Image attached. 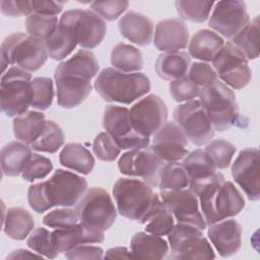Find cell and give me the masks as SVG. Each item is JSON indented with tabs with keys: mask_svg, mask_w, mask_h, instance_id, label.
<instances>
[{
	"mask_svg": "<svg viewBox=\"0 0 260 260\" xmlns=\"http://www.w3.org/2000/svg\"><path fill=\"white\" fill-rule=\"evenodd\" d=\"M99 68L94 54L88 50H79L61 62L55 70L58 105L72 109L83 103L91 92L90 81Z\"/></svg>",
	"mask_w": 260,
	"mask_h": 260,
	"instance_id": "6da1fadb",
	"label": "cell"
},
{
	"mask_svg": "<svg viewBox=\"0 0 260 260\" xmlns=\"http://www.w3.org/2000/svg\"><path fill=\"white\" fill-rule=\"evenodd\" d=\"M86 189L87 182L83 177L58 169L47 181L29 186L27 201L36 212L43 213L54 206L75 205Z\"/></svg>",
	"mask_w": 260,
	"mask_h": 260,
	"instance_id": "7a4b0ae2",
	"label": "cell"
},
{
	"mask_svg": "<svg viewBox=\"0 0 260 260\" xmlns=\"http://www.w3.org/2000/svg\"><path fill=\"white\" fill-rule=\"evenodd\" d=\"M150 87V80L145 74L126 73L115 68L103 69L94 81V88L104 101L125 105L145 95Z\"/></svg>",
	"mask_w": 260,
	"mask_h": 260,
	"instance_id": "3957f363",
	"label": "cell"
},
{
	"mask_svg": "<svg viewBox=\"0 0 260 260\" xmlns=\"http://www.w3.org/2000/svg\"><path fill=\"white\" fill-rule=\"evenodd\" d=\"M199 98L214 130L225 131L240 123L236 95L222 81L216 80L201 88Z\"/></svg>",
	"mask_w": 260,
	"mask_h": 260,
	"instance_id": "277c9868",
	"label": "cell"
},
{
	"mask_svg": "<svg viewBox=\"0 0 260 260\" xmlns=\"http://www.w3.org/2000/svg\"><path fill=\"white\" fill-rule=\"evenodd\" d=\"M48 57L44 41L20 31L9 35L1 44L3 70L7 65H16L23 70L34 72L45 64Z\"/></svg>",
	"mask_w": 260,
	"mask_h": 260,
	"instance_id": "5b68a950",
	"label": "cell"
},
{
	"mask_svg": "<svg viewBox=\"0 0 260 260\" xmlns=\"http://www.w3.org/2000/svg\"><path fill=\"white\" fill-rule=\"evenodd\" d=\"M79 221L95 232L109 230L115 222L117 210L110 194L100 187H91L84 192L74 208Z\"/></svg>",
	"mask_w": 260,
	"mask_h": 260,
	"instance_id": "8992f818",
	"label": "cell"
},
{
	"mask_svg": "<svg viewBox=\"0 0 260 260\" xmlns=\"http://www.w3.org/2000/svg\"><path fill=\"white\" fill-rule=\"evenodd\" d=\"M154 194L150 185L134 178H120L113 187L118 212L138 222L150 207Z\"/></svg>",
	"mask_w": 260,
	"mask_h": 260,
	"instance_id": "52a82bcc",
	"label": "cell"
},
{
	"mask_svg": "<svg viewBox=\"0 0 260 260\" xmlns=\"http://www.w3.org/2000/svg\"><path fill=\"white\" fill-rule=\"evenodd\" d=\"M31 75L17 66L4 72L1 83V108L8 117H17L31 106L34 89Z\"/></svg>",
	"mask_w": 260,
	"mask_h": 260,
	"instance_id": "ba28073f",
	"label": "cell"
},
{
	"mask_svg": "<svg viewBox=\"0 0 260 260\" xmlns=\"http://www.w3.org/2000/svg\"><path fill=\"white\" fill-rule=\"evenodd\" d=\"M199 228L178 222L168 235L170 259H214V251Z\"/></svg>",
	"mask_w": 260,
	"mask_h": 260,
	"instance_id": "9c48e42d",
	"label": "cell"
},
{
	"mask_svg": "<svg viewBox=\"0 0 260 260\" xmlns=\"http://www.w3.org/2000/svg\"><path fill=\"white\" fill-rule=\"evenodd\" d=\"M103 127L121 149L146 148L150 138L138 134L130 120L129 109L122 106L109 105L105 108Z\"/></svg>",
	"mask_w": 260,
	"mask_h": 260,
	"instance_id": "30bf717a",
	"label": "cell"
},
{
	"mask_svg": "<svg viewBox=\"0 0 260 260\" xmlns=\"http://www.w3.org/2000/svg\"><path fill=\"white\" fill-rule=\"evenodd\" d=\"M211 62L217 76L229 87L242 89L250 83L252 73L248 60L231 42L223 44Z\"/></svg>",
	"mask_w": 260,
	"mask_h": 260,
	"instance_id": "8fae6325",
	"label": "cell"
},
{
	"mask_svg": "<svg viewBox=\"0 0 260 260\" xmlns=\"http://www.w3.org/2000/svg\"><path fill=\"white\" fill-rule=\"evenodd\" d=\"M173 116L175 123L194 144L200 146L213 138L214 129L199 100H192L177 106Z\"/></svg>",
	"mask_w": 260,
	"mask_h": 260,
	"instance_id": "7c38bea8",
	"label": "cell"
},
{
	"mask_svg": "<svg viewBox=\"0 0 260 260\" xmlns=\"http://www.w3.org/2000/svg\"><path fill=\"white\" fill-rule=\"evenodd\" d=\"M165 164L149 148H134L122 154L118 161V168L122 174L141 178L151 187H156Z\"/></svg>",
	"mask_w": 260,
	"mask_h": 260,
	"instance_id": "4fadbf2b",
	"label": "cell"
},
{
	"mask_svg": "<svg viewBox=\"0 0 260 260\" xmlns=\"http://www.w3.org/2000/svg\"><path fill=\"white\" fill-rule=\"evenodd\" d=\"M61 18L71 25L77 44L83 49H93L98 47L106 36V20L92 10H67L62 14Z\"/></svg>",
	"mask_w": 260,
	"mask_h": 260,
	"instance_id": "5bb4252c",
	"label": "cell"
},
{
	"mask_svg": "<svg viewBox=\"0 0 260 260\" xmlns=\"http://www.w3.org/2000/svg\"><path fill=\"white\" fill-rule=\"evenodd\" d=\"M131 124L134 130L144 136L154 135L167 122L168 108L156 94H148L140 99L129 110Z\"/></svg>",
	"mask_w": 260,
	"mask_h": 260,
	"instance_id": "9a60e30c",
	"label": "cell"
},
{
	"mask_svg": "<svg viewBox=\"0 0 260 260\" xmlns=\"http://www.w3.org/2000/svg\"><path fill=\"white\" fill-rule=\"evenodd\" d=\"M159 196L175 219L204 231L207 226L197 196L190 189L160 190Z\"/></svg>",
	"mask_w": 260,
	"mask_h": 260,
	"instance_id": "2e32d148",
	"label": "cell"
},
{
	"mask_svg": "<svg viewBox=\"0 0 260 260\" xmlns=\"http://www.w3.org/2000/svg\"><path fill=\"white\" fill-rule=\"evenodd\" d=\"M249 21L245 2L224 0L215 3L208 25L225 39H233Z\"/></svg>",
	"mask_w": 260,
	"mask_h": 260,
	"instance_id": "e0dca14e",
	"label": "cell"
},
{
	"mask_svg": "<svg viewBox=\"0 0 260 260\" xmlns=\"http://www.w3.org/2000/svg\"><path fill=\"white\" fill-rule=\"evenodd\" d=\"M259 154V150L255 147L242 149L232 166V176L235 182L251 201H257L260 198Z\"/></svg>",
	"mask_w": 260,
	"mask_h": 260,
	"instance_id": "ac0fdd59",
	"label": "cell"
},
{
	"mask_svg": "<svg viewBox=\"0 0 260 260\" xmlns=\"http://www.w3.org/2000/svg\"><path fill=\"white\" fill-rule=\"evenodd\" d=\"M188 138L175 122H166L153 135L149 149L165 162L182 160L188 153Z\"/></svg>",
	"mask_w": 260,
	"mask_h": 260,
	"instance_id": "d6986e66",
	"label": "cell"
},
{
	"mask_svg": "<svg viewBox=\"0 0 260 260\" xmlns=\"http://www.w3.org/2000/svg\"><path fill=\"white\" fill-rule=\"evenodd\" d=\"M207 236L221 257H231L242 246V225L232 218H226L208 225Z\"/></svg>",
	"mask_w": 260,
	"mask_h": 260,
	"instance_id": "ffe728a7",
	"label": "cell"
},
{
	"mask_svg": "<svg viewBox=\"0 0 260 260\" xmlns=\"http://www.w3.org/2000/svg\"><path fill=\"white\" fill-rule=\"evenodd\" d=\"M189 41V29L180 18H169L160 20L154 30L153 43L157 50L177 52L185 49Z\"/></svg>",
	"mask_w": 260,
	"mask_h": 260,
	"instance_id": "44dd1931",
	"label": "cell"
},
{
	"mask_svg": "<svg viewBox=\"0 0 260 260\" xmlns=\"http://www.w3.org/2000/svg\"><path fill=\"white\" fill-rule=\"evenodd\" d=\"M52 239L57 252L66 253L83 244L102 243L105 240V236L104 233L91 231L79 222L68 228L55 229L52 232Z\"/></svg>",
	"mask_w": 260,
	"mask_h": 260,
	"instance_id": "7402d4cb",
	"label": "cell"
},
{
	"mask_svg": "<svg viewBox=\"0 0 260 260\" xmlns=\"http://www.w3.org/2000/svg\"><path fill=\"white\" fill-rule=\"evenodd\" d=\"M245 207V199L240 190L231 182L223 181L215 194L213 213L215 222L238 215Z\"/></svg>",
	"mask_w": 260,
	"mask_h": 260,
	"instance_id": "603a6c76",
	"label": "cell"
},
{
	"mask_svg": "<svg viewBox=\"0 0 260 260\" xmlns=\"http://www.w3.org/2000/svg\"><path fill=\"white\" fill-rule=\"evenodd\" d=\"M121 35L138 46H147L151 43L153 35V22L145 15L129 11L119 20Z\"/></svg>",
	"mask_w": 260,
	"mask_h": 260,
	"instance_id": "cb8c5ba5",
	"label": "cell"
},
{
	"mask_svg": "<svg viewBox=\"0 0 260 260\" xmlns=\"http://www.w3.org/2000/svg\"><path fill=\"white\" fill-rule=\"evenodd\" d=\"M174 216L161 200L159 194H154L150 207L139 221L145 224L146 233L156 236H168L175 225Z\"/></svg>",
	"mask_w": 260,
	"mask_h": 260,
	"instance_id": "d4e9b609",
	"label": "cell"
},
{
	"mask_svg": "<svg viewBox=\"0 0 260 260\" xmlns=\"http://www.w3.org/2000/svg\"><path fill=\"white\" fill-rule=\"evenodd\" d=\"M45 42L49 57L53 60H63L69 56L78 45L71 25L63 18L59 19L54 34Z\"/></svg>",
	"mask_w": 260,
	"mask_h": 260,
	"instance_id": "484cf974",
	"label": "cell"
},
{
	"mask_svg": "<svg viewBox=\"0 0 260 260\" xmlns=\"http://www.w3.org/2000/svg\"><path fill=\"white\" fill-rule=\"evenodd\" d=\"M130 251L133 258L162 259L169 253V245L160 236L138 232L131 239Z\"/></svg>",
	"mask_w": 260,
	"mask_h": 260,
	"instance_id": "4316f807",
	"label": "cell"
},
{
	"mask_svg": "<svg viewBox=\"0 0 260 260\" xmlns=\"http://www.w3.org/2000/svg\"><path fill=\"white\" fill-rule=\"evenodd\" d=\"M191 66L190 55L186 52H167L158 56L155 62L157 75L165 80H176L187 75Z\"/></svg>",
	"mask_w": 260,
	"mask_h": 260,
	"instance_id": "83f0119b",
	"label": "cell"
},
{
	"mask_svg": "<svg viewBox=\"0 0 260 260\" xmlns=\"http://www.w3.org/2000/svg\"><path fill=\"white\" fill-rule=\"evenodd\" d=\"M223 44V39L218 34L209 29H200L194 34L189 43V54L202 62H209L212 61Z\"/></svg>",
	"mask_w": 260,
	"mask_h": 260,
	"instance_id": "f1b7e54d",
	"label": "cell"
},
{
	"mask_svg": "<svg viewBox=\"0 0 260 260\" xmlns=\"http://www.w3.org/2000/svg\"><path fill=\"white\" fill-rule=\"evenodd\" d=\"M30 147L18 141H11L1 149V170L3 175L16 177L21 174L25 164L31 156Z\"/></svg>",
	"mask_w": 260,
	"mask_h": 260,
	"instance_id": "f546056e",
	"label": "cell"
},
{
	"mask_svg": "<svg viewBox=\"0 0 260 260\" xmlns=\"http://www.w3.org/2000/svg\"><path fill=\"white\" fill-rule=\"evenodd\" d=\"M46 122L42 112L26 111L13 120V134L20 142L30 145L43 132Z\"/></svg>",
	"mask_w": 260,
	"mask_h": 260,
	"instance_id": "4dcf8cb0",
	"label": "cell"
},
{
	"mask_svg": "<svg viewBox=\"0 0 260 260\" xmlns=\"http://www.w3.org/2000/svg\"><path fill=\"white\" fill-rule=\"evenodd\" d=\"M60 164L77 173L88 175L94 167V158L82 144L72 142L66 144L59 155Z\"/></svg>",
	"mask_w": 260,
	"mask_h": 260,
	"instance_id": "1f68e13d",
	"label": "cell"
},
{
	"mask_svg": "<svg viewBox=\"0 0 260 260\" xmlns=\"http://www.w3.org/2000/svg\"><path fill=\"white\" fill-rule=\"evenodd\" d=\"M35 220L32 215L22 207L8 208L3 220L4 233L13 240H24L32 231Z\"/></svg>",
	"mask_w": 260,
	"mask_h": 260,
	"instance_id": "d6a6232c",
	"label": "cell"
},
{
	"mask_svg": "<svg viewBox=\"0 0 260 260\" xmlns=\"http://www.w3.org/2000/svg\"><path fill=\"white\" fill-rule=\"evenodd\" d=\"M111 63L119 71L126 73L138 72L143 67L141 52L134 46L119 43L111 52Z\"/></svg>",
	"mask_w": 260,
	"mask_h": 260,
	"instance_id": "836d02e7",
	"label": "cell"
},
{
	"mask_svg": "<svg viewBox=\"0 0 260 260\" xmlns=\"http://www.w3.org/2000/svg\"><path fill=\"white\" fill-rule=\"evenodd\" d=\"M238 48L248 61L255 60L259 56V16L249 21L231 42Z\"/></svg>",
	"mask_w": 260,
	"mask_h": 260,
	"instance_id": "e575fe53",
	"label": "cell"
},
{
	"mask_svg": "<svg viewBox=\"0 0 260 260\" xmlns=\"http://www.w3.org/2000/svg\"><path fill=\"white\" fill-rule=\"evenodd\" d=\"M65 135L62 128L54 121L48 120L43 132L30 144V147L37 151L55 153L64 144Z\"/></svg>",
	"mask_w": 260,
	"mask_h": 260,
	"instance_id": "d590c367",
	"label": "cell"
},
{
	"mask_svg": "<svg viewBox=\"0 0 260 260\" xmlns=\"http://www.w3.org/2000/svg\"><path fill=\"white\" fill-rule=\"evenodd\" d=\"M187 171L179 161L166 162L160 172L157 187L160 190H180L189 187Z\"/></svg>",
	"mask_w": 260,
	"mask_h": 260,
	"instance_id": "8d00e7d4",
	"label": "cell"
},
{
	"mask_svg": "<svg viewBox=\"0 0 260 260\" xmlns=\"http://www.w3.org/2000/svg\"><path fill=\"white\" fill-rule=\"evenodd\" d=\"M175 5L177 12L181 18L192 22L201 23L208 19L214 2L197 0H179L176 1Z\"/></svg>",
	"mask_w": 260,
	"mask_h": 260,
	"instance_id": "74e56055",
	"label": "cell"
},
{
	"mask_svg": "<svg viewBox=\"0 0 260 260\" xmlns=\"http://www.w3.org/2000/svg\"><path fill=\"white\" fill-rule=\"evenodd\" d=\"M182 165L187 171L190 180L216 172V169L211 162L210 158L201 148L195 149L188 153L182 159Z\"/></svg>",
	"mask_w": 260,
	"mask_h": 260,
	"instance_id": "f35d334b",
	"label": "cell"
},
{
	"mask_svg": "<svg viewBox=\"0 0 260 260\" xmlns=\"http://www.w3.org/2000/svg\"><path fill=\"white\" fill-rule=\"evenodd\" d=\"M236 149V146L228 140L214 139L206 145L204 151L216 170H224L231 165Z\"/></svg>",
	"mask_w": 260,
	"mask_h": 260,
	"instance_id": "ab89813d",
	"label": "cell"
},
{
	"mask_svg": "<svg viewBox=\"0 0 260 260\" xmlns=\"http://www.w3.org/2000/svg\"><path fill=\"white\" fill-rule=\"evenodd\" d=\"M58 23L57 16L31 13L25 19V28L30 37L46 41L54 34Z\"/></svg>",
	"mask_w": 260,
	"mask_h": 260,
	"instance_id": "60d3db41",
	"label": "cell"
},
{
	"mask_svg": "<svg viewBox=\"0 0 260 260\" xmlns=\"http://www.w3.org/2000/svg\"><path fill=\"white\" fill-rule=\"evenodd\" d=\"M26 244L28 248L34 250L36 253L42 255L43 257L54 259L59 255L53 244L52 232L45 228L35 229L30 233Z\"/></svg>",
	"mask_w": 260,
	"mask_h": 260,
	"instance_id": "b9f144b4",
	"label": "cell"
},
{
	"mask_svg": "<svg viewBox=\"0 0 260 260\" xmlns=\"http://www.w3.org/2000/svg\"><path fill=\"white\" fill-rule=\"evenodd\" d=\"M31 83L34 89L31 107L40 111L49 109L54 99L53 80L49 77H36Z\"/></svg>",
	"mask_w": 260,
	"mask_h": 260,
	"instance_id": "7bdbcfd3",
	"label": "cell"
},
{
	"mask_svg": "<svg viewBox=\"0 0 260 260\" xmlns=\"http://www.w3.org/2000/svg\"><path fill=\"white\" fill-rule=\"evenodd\" d=\"M52 170L53 164L51 159L42 154L32 153L20 175L24 181L34 182L39 179H44L52 172Z\"/></svg>",
	"mask_w": 260,
	"mask_h": 260,
	"instance_id": "ee69618b",
	"label": "cell"
},
{
	"mask_svg": "<svg viewBox=\"0 0 260 260\" xmlns=\"http://www.w3.org/2000/svg\"><path fill=\"white\" fill-rule=\"evenodd\" d=\"M92 150L95 156L104 161H114L121 152V148L107 132H101L95 136Z\"/></svg>",
	"mask_w": 260,
	"mask_h": 260,
	"instance_id": "f6af8a7d",
	"label": "cell"
},
{
	"mask_svg": "<svg viewBox=\"0 0 260 260\" xmlns=\"http://www.w3.org/2000/svg\"><path fill=\"white\" fill-rule=\"evenodd\" d=\"M169 88L172 98L178 103H186L195 100L200 93V88L194 84L187 75L171 81Z\"/></svg>",
	"mask_w": 260,
	"mask_h": 260,
	"instance_id": "bcb514c9",
	"label": "cell"
},
{
	"mask_svg": "<svg viewBox=\"0 0 260 260\" xmlns=\"http://www.w3.org/2000/svg\"><path fill=\"white\" fill-rule=\"evenodd\" d=\"M189 79L200 89L217 80V74L213 67L205 62L193 63L187 73Z\"/></svg>",
	"mask_w": 260,
	"mask_h": 260,
	"instance_id": "7dc6e473",
	"label": "cell"
},
{
	"mask_svg": "<svg viewBox=\"0 0 260 260\" xmlns=\"http://www.w3.org/2000/svg\"><path fill=\"white\" fill-rule=\"evenodd\" d=\"M79 219L75 212V210L64 207L55 209L49 213H47L43 222L45 225L53 229H64L78 223Z\"/></svg>",
	"mask_w": 260,
	"mask_h": 260,
	"instance_id": "c3c4849f",
	"label": "cell"
},
{
	"mask_svg": "<svg viewBox=\"0 0 260 260\" xmlns=\"http://www.w3.org/2000/svg\"><path fill=\"white\" fill-rule=\"evenodd\" d=\"M128 1H93L90 3V8L99 14L103 19L113 21L117 19L128 8Z\"/></svg>",
	"mask_w": 260,
	"mask_h": 260,
	"instance_id": "681fc988",
	"label": "cell"
},
{
	"mask_svg": "<svg viewBox=\"0 0 260 260\" xmlns=\"http://www.w3.org/2000/svg\"><path fill=\"white\" fill-rule=\"evenodd\" d=\"M0 7L3 14L10 17L30 15L32 13L30 1L27 0H2Z\"/></svg>",
	"mask_w": 260,
	"mask_h": 260,
	"instance_id": "f907efd6",
	"label": "cell"
},
{
	"mask_svg": "<svg viewBox=\"0 0 260 260\" xmlns=\"http://www.w3.org/2000/svg\"><path fill=\"white\" fill-rule=\"evenodd\" d=\"M104 250L98 246H91L88 244H83L77 246L68 252L64 253L67 259H101L103 258Z\"/></svg>",
	"mask_w": 260,
	"mask_h": 260,
	"instance_id": "816d5d0a",
	"label": "cell"
},
{
	"mask_svg": "<svg viewBox=\"0 0 260 260\" xmlns=\"http://www.w3.org/2000/svg\"><path fill=\"white\" fill-rule=\"evenodd\" d=\"M66 2L60 1H50V0H32L30 1L32 13L48 15V16H56L59 14Z\"/></svg>",
	"mask_w": 260,
	"mask_h": 260,
	"instance_id": "f5cc1de1",
	"label": "cell"
},
{
	"mask_svg": "<svg viewBox=\"0 0 260 260\" xmlns=\"http://www.w3.org/2000/svg\"><path fill=\"white\" fill-rule=\"evenodd\" d=\"M105 258L108 259H129L133 258L131 252L128 251L126 247H115L111 248L106 252Z\"/></svg>",
	"mask_w": 260,
	"mask_h": 260,
	"instance_id": "db71d44e",
	"label": "cell"
},
{
	"mask_svg": "<svg viewBox=\"0 0 260 260\" xmlns=\"http://www.w3.org/2000/svg\"><path fill=\"white\" fill-rule=\"evenodd\" d=\"M31 258L40 259V258H43V256L38 253H32V252H29L28 250H24V249L15 250L7 256V259H31Z\"/></svg>",
	"mask_w": 260,
	"mask_h": 260,
	"instance_id": "11a10c76",
	"label": "cell"
}]
</instances>
